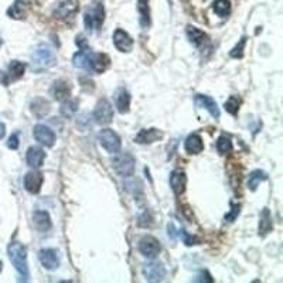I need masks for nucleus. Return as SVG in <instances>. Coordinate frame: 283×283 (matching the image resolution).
<instances>
[{"instance_id":"f257e3e1","label":"nucleus","mask_w":283,"mask_h":283,"mask_svg":"<svg viewBox=\"0 0 283 283\" xmlns=\"http://www.w3.org/2000/svg\"><path fill=\"white\" fill-rule=\"evenodd\" d=\"M73 64L74 67L85 69L88 73L102 74L111 67V58L102 53H92L88 47H85L80 49V51L73 57Z\"/></svg>"},{"instance_id":"f03ea898","label":"nucleus","mask_w":283,"mask_h":283,"mask_svg":"<svg viewBox=\"0 0 283 283\" xmlns=\"http://www.w3.org/2000/svg\"><path fill=\"white\" fill-rule=\"evenodd\" d=\"M7 253H9V258H10V262L14 266V269L20 275V280L27 282L29 277H30V271H29V264H27L26 246L14 241L7 246Z\"/></svg>"},{"instance_id":"7ed1b4c3","label":"nucleus","mask_w":283,"mask_h":283,"mask_svg":"<svg viewBox=\"0 0 283 283\" xmlns=\"http://www.w3.org/2000/svg\"><path fill=\"white\" fill-rule=\"evenodd\" d=\"M57 62V57L54 51L49 45H38L31 54V69L34 73H43L45 69L54 67Z\"/></svg>"},{"instance_id":"20e7f679","label":"nucleus","mask_w":283,"mask_h":283,"mask_svg":"<svg viewBox=\"0 0 283 283\" xmlns=\"http://www.w3.org/2000/svg\"><path fill=\"white\" fill-rule=\"evenodd\" d=\"M105 20V9L102 3L95 2L92 5L86 7L84 13V25L88 31H93L101 29V26L104 25Z\"/></svg>"},{"instance_id":"39448f33","label":"nucleus","mask_w":283,"mask_h":283,"mask_svg":"<svg viewBox=\"0 0 283 283\" xmlns=\"http://www.w3.org/2000/svg\"><path fill=\"white\" fill-rule=\"evenodd\" d=\"M135 157L129 153H123L117 154L116 157L112 160V167L113 170L121 174V176H125V177H130L133 176L135 173Z\"/></svg>"},{"instance_id":"423d86ee","label":"nucleus","mask_w":283,"mask_h":283,"mask_svg":"<svg viewBox=\"0 0 283 283\" xmlns=\"http://www.w3.org/2000/svg\"><path fill=\"white\" fill-rule=\"evenodd\" d=\"M98 140L101 146L108 152V153H117L121 150L122 142L116 132L112 129H102L98 133Z\"/></svg>"},{"instance_id":"0eeeda50","label":"nucleus","mask_w":283,"mask_h":283,"mask_svg":"<svg viewBox=\"0 0 283 283\" xmlns=\"http://www.w3.org/2000/svg\"><path fill=\"white\" fill-rule=\"evenodd\" d=\"M92 117L99 125H109L113 119V108L108 99H99L93 109Z\"/></svg>"},{"instance_id":"6e6552de","label":"nucleus","mask_w":283,"mask_h":283,"mask_svg":"<svg viewBox=\"0 0 283 283\" xmlns=\"http://www.w3.org/2000/svg\"><path fill=\"white\" fill-rule=\"evenodd\" d=\"M161 246L160 242L156 240L152 235H146L139 241V252L145 256V258L154 259L159 252H160Z\"/></svg>"},{"instance_id":"1a4fd4ad","label":"nucleus","mask_w":283,"mask_h":283,"mask_svg":"<svg viewBox=\"0 0 283 283\" xmlns=\"http://www.w3.org/2000/svg\"><path fill=\"white\" fill-rule=\"evenodd\" d=\"M142 273L148 282H161L166 276V268L160 262H150L143 265Z\"/></svg>"},{"instance_id":"9d476101","label":"nucleus","mask_w":283,"mask_h":283,"mask_svg":"<svg viewBox=\"0 0 283 283\" xmlns=\"http://www.w3.org/2000/svg\"><path fill=\"white\" fill-rule=\"evenodd\" d=\"M34 139L45 148H53L56 143V133L45 125H36L33 129Z\"/></svg>"},{"instance_id":"9b49d317","label":"nucleus","mask_w":283,"mask_h":283,"mask_svg":"<svg viewBox=\"0 0 283 283\" xmlns=\"http://www.w3.org/2000/svg\"><path fill=\"white\" fill-rule=\"evenodd\" d=\"M38 259L43 265L44 269L47 271H54L60 266V256H58V251L53 249V248H45L38 252Z\"/></svg>"},{"instance_id":"f8f14e48","label":"nucleus","mask_w":283,"mask_h":283,"mask_svg":"<svg viewBox=\"0 0 283 283\" xmlns=\"http://www.w3.org/2000/svg\"><path fill=\"white\" fill-rule=\"evenodd\" d=\"M112 40H113V44L121 53H130L132 49H133V38L130 37L129 34L126 33L122 29H117L113 36H112Z\"/></svg>"},{"instance_id":"ddd939ff","label":"nucleus","mask_w":283,"mask_h":283,"mask_svg":"<svg viewBox=\"0 0 283 283\" xmlns=\"http://www.w3.org/2000/svg\"><path fill=\"white\" fill-rule=\"evenodd\" d=\"M71 89H73V86H71V84H69L68 81L58 80L53 84L51 95L54 97L56 101L64 102V101H67V99L71 97Z\"/></svg>"},{"instance_id":"4468645a","label":"nucleus","mask_w":283,"mask_h":283,"mask_svg":"<svg viewBox=\"0 0 283 283\" xmlns=\"http://www.w3.org/2000/svg\"><path fill=\"white\" fill-rule=\"evenodd\" d=\"M44 177L40 172H29L25 176V188L31 194H37L41 190Z\"/></svg>"},{"instance_id":"2eb2a0df","label":"nucleus","mask_w":283,"mask_h":283,"mask_svg":"<svg viewBox=\"0 0 283 283\" xmlns=\"http://www.w3.org/2000/svg\"><path fill=\"white\" fill-rule=\"evenodd\" d=\"M187 184V177L183 170H173L170 174V187L176 196H181L185 191Z\"/></svg>"},{"instance_id":"dca6fc26","label":"nucleus","mask_w":283,"mask_h":283,"mask_svg":"<svg viewBox=\"0 0 283 283\" xmlns=\"http://www.w3.org/2000/svg\"><path fill=\"white\" fill-rule=\"evenodd\" d=\"M33 225L38 232H47L51 229V218L47 211H34L33 213Z\"/></svg>"},{"instance_id":"f3484780","label":"nucleus","mask_w":283,"mask_h":283,"mask_svg":"<svg viewBox=\"0 0 283 283\" xmlns=\"http://www.w3.org/2000/svg\"><path fill=\"white\" fill-rule=\"evenodd\" d=\"M44 159H45V153L41 148H37V146H31L27 150L26 153V160H27V164L33 169H38V167L43 166Z\"/></svg>"},{"instance_id":"a211bd4d","label":"nucleus","mask_w":283,"mask_h":283,"mask_svg":"<svg viewBox=\"0 0 283 283\" xmlns=\"http://www.w3.org/2000/svg\"><path fill=\"white\" fill-rule=\"evenodd\" d=\"M194 101L198 106H201L204 109H207L209 112V115L214 117V119H218L220 117V109H218V105L214 99L208 97V95H196L194 97Z\"/></svg>"},{"instance_id":"6ab92c4d","label":"nucleus","mask_w":283,"mask_h":283,"mask_svg":"<svg viewBox=\"0 0 283 283\" xmlns=\"http://www.w3.org/2000/svg\"><path fill=\"white\" fill-rule=\"evenodd\" d=\"M161 137H163V133H161L160 130L150 128V129H142L135 136V142L139 143V145H150V143H154V142L159 140Z\"/></svg>"},{"instance_id":"aec40b11","label":"nucleus","mask_w":283,"mask_h":283,"mask_svg":"<svg viewBox=\"0 0 283 283\" xmlns=\"http://www.w3.org/2000/svg\"><path fill=\"white\" fill-rule=\"evenodd\" d=\"M187 38L190 40V43L194 45V47H197V49H201L203 45L208 43V37H207V34L201 31L197 27H193V26H188L187 27Z\"/></svg>"},{"instance_id":"412c9836","label":"nucleus","mask_w":283,"mask_h":283,"mask_svg":"<svg viewBox=\"0 0 283 283\" xmlns=\"http://www.w3.org/2000/svg\"><path fill=\"white\" fill-rule=\"evenodd\" d=\"M184 149L188 154H200L204 150V142L198 133H191L184 142Z\"/></svg>"},{"instance_id":"4be33fe9","label":"nucleus","mask_w":283,"mask_h":283,"mask_svg":"<svg viewBox=\"0 0 283 283\" xmlns=\"http://www.w3.org/2000/svg\"><path fill=\"white\" fill-rule=\"evenodd\" d=\"M115 106L121 113H128L130 109V95L125 88H119L115 92Z\"/></svg>"},{"instance_id":"5701e85b","label":"nucleus","mask_w":283,"mask_h":283,"mask_svg":"<svg viewBox=\"0 0 283 283\" xmlns=\"http://www.w3.org/2000/svg\"><path fill=\"white\" fill-rule=\"evenodd\" d=\"M31 112L36 115L37 117H44L45 115L50 113V102L45 101L44 98H36L34 101H31Z\"/></svg>"},{"instance_id":"b1692460","label":"nucleus","mask_w":283,"mask_h":283,"mask_svg":"<svg viewBox=\"0 0 283 283\" xmlns=\"http://www.w3.org/2000/svg\"><path fill=\"white\" fill-rule=\"evenodd\" d=\"M137 12H139V21L143 29L150 26V7L149 0H137Z\"/></svg>"},{"instance_id":"393cba45","label":"nucleus","mask_w":283,"mask_h":283,"mask_svg":"<svg viewBox=\"0 0 283 283\" xmlns=\"http://www.w3.org/2000/svg\"><path fill=\"white\" fill-rule=\"evenodd\" d=\"M273 228V224H272V217L269 209L264 208L262 214H261V220H259V235L265 237L266 234H269Z\"/></svg>"},{"instance_id":"a878e982","label":"nucleus","mask_w":283,"mask_h":283,"mask_svg":"<svg viewBox=\"0 0 283 283\" xmlns=\"http://www.w3.org/2000/svg\"><path fill=\"white\" fill-rule=\"evenodd\" d=\"M26 71V64L25 62H20L17 60H13L9 64V80L10 81H17L20 80Z\"/></svg>"},{"instance_id":"bb28decb","label":"nucleus","mask_w":283,"mask_h":283,"mask_svg":"<svg viewBox=\"0 0 283 283\" xmlns=\"http://www.w3.org/2000/svg\"><path fill=\"white\" fill-rule=\"evenodd\" d=\"M265 180H268V174L262 170H255L248 176V188L255 191L261 184V181H265Z\"/></svg>"},{"instance_id":"cd10ccee","label":"nucleus","mask_w":283,"mask_h":283,"mask_svg":"<svg viewBox=\"0 0 283 283\" xmlns=\"http://www.w3.org/2000/svg\"><path fill=\"white\" fill-rule=\"evenodd\" d=\"M78 104L80 101L78 99H69L64 101V104L61 105V115L64 117H73L74 113L78 109Z\"/></svg>"},{"instance_id":"c85d7f7f","label":"nucleus","mask_w":283,"mask_h":283,"mask_svg":"<svg viewBox=\"0 0 283 283\" xmlns=\"http://www.w3.org/2000/svg\"><path fill=\"white\" fill-rule=\"evenodd\" d=\"M214 12L220 17H227L231 13V2L229 0H216L214 2Z\"/></svg>"},{"instance_id":"c756f323","label":"nucleus","mask_w":283,"mask_h":283,"mask_svg":"<svg viewBox=\"0 0 283 283\" xmlns=\"http://www.w3.org/2000/svg\"><path fill=\"white\" fill-rule=\"evenodd\" d=\"M25 5L26 3H23V2H16L14 5H13L9 10H7V14L10 16V17H13V19L16 20H21L26 17V9H25Z\"/></svg>"},{"instance_id":"7c9ffc66","label":"nucleus","mask_w":283,"mask_h":283,"mask_svg":"<svg viewBox=\"0 0 283 283\" xmlns=\"http://www.w3.org/2000/svg\"><path fill=\"white\" fill-rule=\"evenodd\" d=\"M217 150L220 154H228L232 152V142L228 136L222 135L217 140Z\"/></svg>"},{"instance_id":"2f4dec72","label":"nucleus","mask_w":283,"mask_h":283,"mask_svg":"<svg viewBox=\"0 0 283 283\" xmlns=\"http://www.w3.org/2000/svg\"><path fill=\"white\" fill-rule=\"evenodd\" d=\"M125 187H126V190L129 191L133 194V197L137 198L139 196H142V191H143V185L137 179H129L125 181Z\"/></svg>"},{"instance_id":"473e14b6","label":"nucleus","mask_w":283,"mask_h":283,"mask_svg":"<svg viewBox=\"0 0 283 283\" xmlns=\"http://www.w3.org/2000/svg\"><path fill=\"white\" fill-rule=\"evenodd\" d=\"M240 106H241V98L238 97H229L227 99V102L224 104V108H225V111L228 113H231V115H237L238 111H240Z\"/></svg>"},{"instance_id":"72a5a7b5","label":"nucleus","mask_w":283,"mask_h":283,"mask_svg":"<svg viewBox=\"0 0 283 283\" xmlns=\"http://www.w3.org/2000/svg\"><path fill=\"white\" fill-rule=\"evenodd\" d=\"M179 234H180V237L183 238V242H184V244H185V245H187V246L198 245V244L201 242V241L198 240L197 237H193V235L187 234V232H185L184 229H181V231H180Z\"/></svg>"},{"instance_id":"f704fd0d","label":"nucleus","mask_w":283,"mask_h":283,"mask_svg":"<svg viewBox=\"0 0 283 283\" xmlns=\"http://www.w3.org/2000/svg\"><path fill=\"white\" fill-rule=\"evenodd\" d=\"M245 43H246V38H242L240 41V44L234 47V49L231 50V53H229V56L232 57V58H242L244 57V49H245Z\"/></svg>"},{"instance_id":"c9c22d12","label":"nucleus","mask_w":283,"mask_h":283,"mask_svg":"<svg viewBox=\"0 0 283 283\" xmlns=\"http://www.w3.org/2000/svg\"><path fill=\"white\" fill-rule=\"evenodd\" d=\"M153 225V216L149 213V211H145L140 217H139V227L148 228Z\"/></svg>"},{"instance_id":"e433bc0d","label":"nucleus","mask_w":283,"mask_h":283,"mask_svg":"<svg viewBox=\"0 0 283 283\" xmlns=\"http://www.w3.org/2000/svg\"><path fill=\"white\" fill-rule=\"evenodd\" d=\"M240 211H241V205H240V204H231V211L228 213L227 216L224 217V220H225V222L235 221V218L240 216Z\"/></svg>"},{"instance_id":"4c0bfd02","label":"nucleus","mask_w":283,"mask_h":283,"mask_svg":"<svg viewBox=\"0 0 283 283\" xmlns=\"http://www.w3.org/2000/svg\"><path fill=\"white\" fill-rule=\"evenodd\" d=\"M91 115L89 113H82L80 117H78V126L80 128H82V129H85V128H88L89 125H91Z\"/></svg>"},{"instance_id":"58836bf2","label":"nucleus","mask_w":283,"mask_h":283,"mask_svg":"<svg viewBox=\"0 0 283 283\" xmlns=\"http://www.w3.org/2000/svg\"><path fill=\"white\" fill-rule=\"evenodd\" d=\"M19 135L17 133H13L10 137H9V140H7V148L12 149V150H16V149L19 148Z\"/></svg>"},{"instance_id":"ea45409f","label":"nucleus","mask_w":283,"mask_h":283,"mask_svg":"<svg viewBox=\"0 0 283 283\" xmlns=\"http://www.w3.org/2000/svg\"><path fill=\"white\" fill-rule=\"evenodd\" d=\"M194 282H214V279L211 277V275H209L208 272L205 271V272H201L200 275L197 276V279H194Z\"/></svg>"},{"instance_id":"a19ab883","label":"nucleus","mask_w":283,"mask_h":283,"mask_svg":"<svg viewBox=\"0 0 283 283\" xmlns=\"http://www.w3.org/2000/svg\"><path fill=\"white\" fill-rule=\"evenodd\" d=\"M0 82L6 86L9 85V82H10V80H9V75H7L6 73H3V71H0Z\"/></svg>"},{"instance_id":"79ce46f5","label":"nucleus","mask_w":283,"mask_h":283,"mask_svg":"<svg viewBox=\"0 0 283 283\" xmlns=\"http://www.w3.org/2000/svg\"><path fill=\"white\" fill-rule=\"evenodd\" d=\"M5 133H6V126L0 122V139H3V137H5Z\"/></svg>"},{"instance_id":"37998d69","label":"nucleus","mask_w":283,"mask_h":283,"mask_svg":"<svg viewBox=\"0 0 283 283\" xmlns=\"http://www.w3.org/2000/svg\"><path fill=\"white\" fill-rule=\"evenodd\" d=\"M19 2H23V3H27V2H30V0H19Z\"/></svg>"},{"instance_id":"c03bdc74","label":"nucleus","mask_w":283,"mask_h":283,"mask_svg":"<svg viewBox=\"0 0 283 283\" xmlns=\"http://www.w3.org/2000/svg\"><path fill=\"white\" fill-rule=\"evenodd\" d=\"M2 266H3V264H2V261H0V272H2Z\"/></svg>"},{"instance_id":"a18cd8bd","label":"nucleus","mask_w":283,"mask_h":283,"mask_svg":"<svg viewBox=\"0 0 283 283\" xmlns=\"http://www.w3.org/2000/svg\"><path fill=\"white\" fill-rule=\"evenodd\" d=\"M0 45H2V38H0Z\"/></svg>"},{"instance_id":"49530a36","label":"nucleus","mask_w":283,"mask_h":283,"mask_svg":"<svg viewBox=\"0 0 283 283\" xmlns=\"http://www.w3.org/2000/svg\"><path fill=\"white\" fill-rule=\"evenodd\" d=\"M169 2H170V3H172V0H169Z\"/></svg>"}]
</instances>
